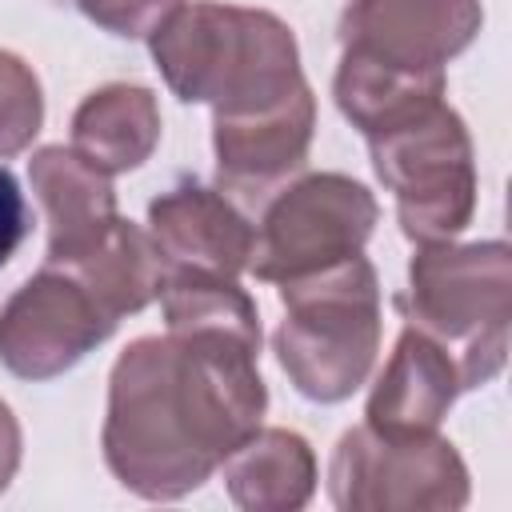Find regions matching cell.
I'll list each match as a JSON object with an SVG mask.
<instances>
[{
    "label": "cell",
    "instance_id": "obj_1",
    "mask_svg": "<svg viewBox=\"0 0 512 512\" xmlns=\"http://www.w3.org/2000/svg\"><path fill=\"white\" fill-rule=\"evenodd\" d=\"M260 348L224 336H140L108 376L100 448L112 476L144 500L196 492L260 428L268 388Z\"/></svg>",
    "mask_w": 512,
    "mask_h": 512
},
{
    "label": "cell",
    "instance_id": "obj_2",
    "mask_svg": "<svg viewBox=\"0 0 512 512\" xmlns=\"http://www.w3.org/2000/svg\"><path fill=\"white\" fill-rule=\"evenodd\" d=\"M148 48L172 96L212 104L216 116L276 104L304 84L296 36L268 8L192 0L148 36Z\"/></svg>",
    "mask_w": 512,
    "mask_h": 512
},
{
    "label": "cell",
    "instance_id": "obj_3",
    "mask_svg": "<svg viewBox=\"0 0 512 512\" xmlns=\"http://www.w3.org/2000/svg\"><path fill=\"white\" fill-rule=\"evenodd\" d=\"M284 320L272 336L292 388L316 404L348 400L376 364L384 320L380 280L364 252L280 284Z\"/></svg>",
    "mask_w": 512,
    "mask_h": 512
},
{
    "label": "cell",
    "instance_id": "obj_4",
    "mask_svg": "<svg viewBox=\"0 0 512 512\" xmlns=\"http://www.w3.org/2000/svg\"><path fill=\"white\" fill-rule=\"evenodd\" d=\"M396 308L456 360L460 388H484L508 360L512 248L504 240L420 244Z\"/></svg>",
    "mask_w": 512,
    "mask_h": 512
},
{
    "label": "cell",
    "instance_id": "obj_5",
    "mask_svg": "<svg viewBox=\"0 0 512 512\" xmlns=\"http://www.w3.org/2000/svg\"><path fill=\"white\" fill-rule=\"evenodd\" d=\"M368 152L380 184L396 196V220L412 244H448L472 224V136L448 100L372 136Z\"/></svg>",
    "mask_w": 512,
    "mask_h": 512
},
{
    "label": "cell",
    "instance_id": "obj_6",
    "mask_svg": "<svg viewBox=\"0 0 512 512\" xmlns=\"http://www.w3.org/2000/svg\"><path fill=\"white\" fill-rule=\"evenodd\" d=\"M468 468L452 440L380 436L348 428L328 464V496L340 512H456L468 504Z\"/></svg>",
    "mask_w": 512,
    "mask_h": 512
},
{
    "label": "cell",
    "instance_id": "obj_7",
    "mask_svg": "<svg viewBox=\"0 0 512 512\" xmlns=\"http://www.w3.org/2000/svg\"><path fill=\"white\" fill-rule=\"evenodd\" d=\"M380 220L376 196L344 172H308L268 196L248 268L284 284L364 252Z\"/></svg>",
    "mask_w": 512,
    "mask_h": 512
},
{
    "label": "cell",
    "instance_id": "obj_8",
    "mask_svg": "<svg viewBox=\"0 0 512 512\" xmlns=\"http://www.w3.org/2000/svg\"><path fill=\"white\" fill-rule=\"evenodd\" d=\"M116 324L72 272L44 264L0 308V364L20 380H52L104 344Z\"/></svg>",
    "mask_w": 512,
    "mask_h": 512
},
{
    "label": "cell",
    "instance_id": "obj_9",
    "mask_svg": "<svg viewBox=\"0 0 512 512\" xmlns=\"http://www.w3.org/2000/svg\"><path fill=\"white\" fill-rule=\"evenodd\" d=\"M316 132V96L308 80L280 96L276 104L232 112L212 120L216 180L220 192H236L256 204L276 196L308 160Z\"/></svg>",
    "mask_w": 512,
    "mask_h": 512
},
{
    "label": "cell",
    "instance_id": "obj_10",
    "mask_svg": "<svg viewBox=\"0 0 512 512\" xmlns=\"http://www.w3.org/2000/svg\"><path fill=\"white\" fill-rule=\"evenodd\" d=\"M480 24V0H352L340 16V48L404 72H444Z\"/></svg>",
    "mask_w": 512,
    "mask_h": 512
},
{
    "label": "cell",
    "instance_id": "obj_11",
    "mask_svg": "<svg viewBox=\"0 0 512 512\" xmlns=\"http://www.w3.org/2000/svg\"><path fill=\"white\" fill-rule=\"evenodd\" d=\"M148 236L160 252L164 280L180 272L240 276L256 248V228L220 192L204 184H176L148 204Z\"/></svg>",
    "mask_w": 512,
    "mask_h": 512
},
{
    "label": "cell",
    "instance_id": "obj_12",
    "mask_svg": "<svg viewBox=\"0 0 512 512\" xmlns=\"http://www.w3.org/2000/svg\"><path fill=\"white\" fill-rule=\"evenodd\" d=\"M32 192L44 208L48 224V256L44 264L64 268L88 256L108 228L116 224V188L104 168L64 144H44L28 160Z\"/></svg>",
    "mask_w": 512,
    "mask_h": 512
},
{
    "label": "cell",
    "instance_id": "obj_13",
    "mask_svg": "<svg viewBox=\"0 0 512 512\" xmlns=\"http://www.w3.org/2000/svg\"><path fill=\"white\" fill-rule=\"evenodd\" d=\"M460 392V372L448 348L404 324L380 380L372 384L364 424L380 436H428L440 428Z\"/></svg>",
    "mask_w": 512,
    "mask_h": 512
},
{
    "label": "cell",
    "instance_id": "obj_14",
    "mask_svg": "<svg viewBox=\"0 0 512 512\" xmlns=\"http://www.w3.org/2000/svg\"><path fill=\"white\" fill-rule=\"evenodd\" d=\"M220 472L244 512H296L316 492V456L292 428H256L224 456Z\"/></svg>",
    "mask_w": 512,
    "mask_h": 512
},
{
    "label": "cell",
    "instance_id": "obj_15",
    "mask_svg": "<svg viewBox=\"0 0 512 512\" xmlns=\"http://www.w3.org/2000/svg\"><path fill=\"white\" fill-rule=\"evenodd\" d=\"M160 144V104L144 84H104L72 112V148L108 176L140 168Z\"/></svg>",
    "mask_w": 512,
    "mask_h": 512
},
{
    "label": "cell",
    "instance_id": "obj_16",
    "mask_svg": "<svg viewBox=\"0 0 512 512\" xmlns=\"http://www.w3.org/2000/svg\"><path fill=\"white\" fill-rule=\"evenodd\" d=\"M444 88V72H404L360 52H344L332 80L336 108L352 128L364 132V140L420 116L424 108L444 100Z\"/></svg>",
    "mask_w": 512,
    "mask_h": 512
},
{
    "label": "cell",
    "instance_id": "obj_17",
    "mask_svg": "<svg viewBox=\"0 0 512 512\" xmlns=\"http://www.w3.org/2000/svg\"><path fill=\"white\" fill-rule=\"evenodd\" d=\"M64 272H72L116 320L144 312L152 300H160V288H164V264L152 236L124 216H116L108 236L88 256H80L76 264H64Z\"/></svg>",
    "mask_w": 512,
    "mask_h": 512
},
{
    "label": "cell",
    "instance_id": "obj_18",
    "mask_svg": "<svg viewBox=\"0 0 512 512\" xmlns=\"http://www.w3.org/2000/svg\"><path fill=\"white\" fill-rule=\"evenodd\" d=\"M44 124V92L36 72L0 48V160L24 152Z\"/></svg>",
    "mask_w": 512,
    "mask_h": 512
},
{
    "label": "cell",
    "instance_id": "obj_19",
    "mask_svg": "<svg viewBox=\"0 0 512 512\" xmlns=\"http://www.w3.org/2000/svg\"><path fill=\"white\" fill-rule=\"evenodd\" d=\"M60 8L84 12L96 28L124 36V40H148L184 0H56Z\"/></svg>",
    "mask_w": 512,
    "mask_h": 512
},
{
    "label": "cell",
    "instance_id": "obj_20",
    "mask_svg": "<svg viewBox=\"0 0 512 512\" xmlns=\"http://www.w3.org/2000/svg\"><path fill=\"white\" fill-rule=\"evenodd\" d=\"M24 236H28V204H24L20 180L0 164V268L12 260Z\"/></svg>",
    "mask_w": 512,
    "mask_h": 512
},
{
    "label": "cell",
    "instance_id": "obj_21",
    "mask_svg": "<svg viewBox=\"0 0 512 512\" xmlns=\"http://www.w3.org/2000/svg\"><path fill=\"white\" fill-rule=\"evenodd\" d=\"M16 468H20V424L12 408L0 400V492L12 484Z\"/></svg>",
    "mask_w": 512,
    "mask_h": 512
}]
</instances>
